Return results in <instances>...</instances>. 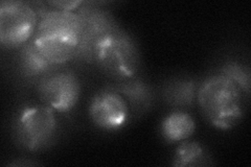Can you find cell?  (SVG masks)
<instances>
[{
  "label": "cell",
  "mask_w": 251,
  "mask_h": 167,
  "mask_svg": "<svg viewBox=\"0 0 251 167\" xmlns=\"http://www.w3.org/2000/svg\"><path fill=\"white\" fill-rule=\"evenodd\" d=\"M197 102L205 120L218 130L234 128L244 116V92L237 83L218 72L200 83Z\"/></svg>",
  "instance_id": "obj_1"
},
{
  "label": "cell",
  "mask_w": 251,
  "mask_h": 167,
  "mask_svg": "<svg viewBox=\"0 0 251 167\" xmlns=\"http://www.w3.org/2000/svg\"><path fill=\"white\" fill-rule=\"evenodd\" d=\"M12 137L16 146L28 153L49 149L59 136L54 111L44 103H25L12 118Z\"/></svg>",
  "instance_id": "obj_2"
},
{
  "label": "cell",
  "mask_w": 251,
  "mask_h": 167,
  "mask_svg": "<svg viewBox=\"0 0 251 167\" xmlns=\"http://www.w3.org/2000/svg\"><path fill=\"white\" fill-rule=\"evenodd\" d=\"M94 64L113 82L137 76L141 60L134 37L121 26L116 27L98 45Z\"/></svg>",
  "instance_id": "obj_3"
},
{
  "label": "cell",
  "mask_w": 251,
  "mask_h": 167,
  "mask_svg": "<svg viewBox=\"0 0 251 167\" xmlns=\"http://www.w3.org/2000/svg\"><path fill=\"white\" fill-rule=\"evenodd\" d=\"M38 14L30 2L3 0L0 3V44L5 49H19L33 39Z\"/></svg>",
  "instance_id": "obj_4"
},
{
  "label": "cell",
  "mask_w": 251,
  "mask_h": 167,
  "mask_svg": "<svg viewBox=\"0 0 251 167\" xmlns=\"http://www.w3.org/2000/svg\"><path fill=\"white\" fill-rule=\"evenodd\" d=\"M77 16L82 22V36L77 45L75 61L94 64L97 47L119 23L108 10L99 5V2L84 1L78 7Z\"/></svg>",
  "instance_id": "obj_5"
},
{
  "label": "cell",
  "mask_w": 251,
  "mask_h": 167,
  "mask_svg": "<svg viewBox=\"0 0 251 167\" xmlns=\"http://www.w3.org/2000/svg\"><path fill=\"white\" fill-rule=\"evenodd\" d=\"M39 99L54 112L68 113L81 96V82L73 70L60 67L36 85Z\"/></svg>",
  "instance_id": "obj_6"
},
{
  "label": "cell",
  "mask_w": 251,
  "mask_h": 167,
  "mask_svg": "<svg viewBox=\"0 0 251 167\" xmlns=\"http://www.w3.org/2000/svg\"><path fill=\"white\" fill-rule=\"evenodd\" d=\"M30 3L40 19L36 35L57 39L77 48L82 36V22L76 13L50 10V6L42 2Z\"/></svg>",
  "instance_id": "obj_7"
},
{
  "label": "cell",
  "mask_w": 251,
  "mask_h": 167,
  "mask_svg": "<svg viewBox=\"0 0 251 167\" xmlns=\"http://www.w3.org/2000/svg\"><path fill=\"white\" fill-rule=\"evenodd\" d=\"M88 114L99 129L113 132L127 123L130 109L122 95L107 85L91 97Z\"/></svg>",
  "instance_id": "obj_8"
},
{
  "label": "cell",
  "mask_w": 251,
  "mask_h": 167,
  "mask_svg": "<svg viewBox=\"0 0 251 167\" xmlns=\"http://www.w3.org/2000/svg\"><path fill=\"white\" fill-rule=\"evenodd\" d=\"M62 66L53 65L38 49L34 40L18 49L14 62V74L17 81L25 86H34L41 79Z\"/></svg>",
  "instance_id": "obj_9"
},
{
  "label": "cell",
  "mask_w": 251,
  "mask_h": 167,
  "mask_svg": "<svg viewBox=\"0 0 251 167\" xmlns=\"http://www.w3.org/2000/svg\"><path fill=\"white\" fill-rule=\"evenodd\" d=\"M108 86L122 95L127 101L130 111L135 115L147 113L154 105L155 92L153 88L138 75L126 81L114 82Z\"/></svg>",
  "instance_id": "obj_10"
},
{
  "label": "cell",
  "mask_w": 251,
  "mask_h": 167,
  "mask_svg": "<svg viewBox=\"0 0 251 167\" xmlns=\"http://www.w3.org/2000/svg\"><path fill=\"white\" fill-rule=\"evenodd\" d=\"M200 82L191 76L172 77L164 83L161 95L166 105L175 110L191 109L197 101Z\"/></svg>",
  "instance_id": "obj_11"
},
{
  "label": "cell",
  "mask_w": 251,
  "mask_h": 167,
  "mask_svg": "<svg viewBox=\"0 0 251 167\" xmlns=\"http://www.w3.org/2000/svg\"><path fill=\"white\" fill-rule=\"evenodd\" d=\"M194 118L183 110H175L163 118L160 124V134L168 143L181 142L195 133Z\"/></svg>",
  "instance_id": "obj_12"
},
{
  "label": "cell",
  "mask_w": 251,
  "mask_h": 167,
  "mask_svg": "<svg viewBox=\"0 0 251 167\" xmlns=\"http://www.w3.org/2000/svg\"><path fill=\"white\" fill-rule=\"evenodd\" d=\"M34 42L38 49L53 65L64 66L66 63L75 61L76 47L57 39L34 35Z\"/></svg>",
  "instance_id": "obj_13"
},
{
  "label": "cell",
  "mask_w": 251,
  "mask_h": 167,
  "mask_svg": "<svg viewBox=\"0 0 251 167\" xmlns=\"http://www.w3.org/2000/svg\"><path fill=\"white\" fill-rule=\"evenodd\" d=\"M208 149L197 141H181L172 158V165L176 167H194L211 165Z\"/></svg>",
  "instance_id": "obj_14"
},
{
  "label": "cell",
  "mask_w": 251,
  "mask_h": 167,
  "mask_svg": "<svg viewBox=\"0 0 251 167\" xmlns=\"http://www.w3.org/2000/svg\"><path fill=\"white\" fill-rule=\"evenodd\" d=\"M217 72L225 75L234 83H237L242 91L244 92V94L249 96L251 86V72L248 65H245L244 63L237 60H227L220 66Z\"/></svg>",
  "instance_id": "obj_15"
},
{
  "label": "cell",
  "mask_w": 251,
  "mask_h": 167,
  "mask_svg": "<svg viewBox=\"0 0 251 167\" xmlns=\"http://www.w3.org/2000/svg\"><path fill=\"white\" fill-rule=\"evenodd\" d=\"M84 1L81 0H75V1H67V0H56V1H47L45 2L47 5L52 7V10L58 11H67L72 12L75 9H78Z\"/></svg>",
  "instance_id": "obj_16"
},
{
  "label": "cell",
  "mask_w": 251,
  "mask_h": 167,
  "mask_svg": "<svg viewBox=\"0 0 251 167\" xmlns=\"http://www.w3.org/2000/svg\"><path fill=\"white\" fill-rule=\"evenodd\" d=\"M38 163L36 162H33V161H29L28 159L25 161V162H19V160H17L16 162H11L9 163V165H12V166H31V165H37Z\"/></svg>",
  "instance_id": "obj_17"
}]
</instances>
